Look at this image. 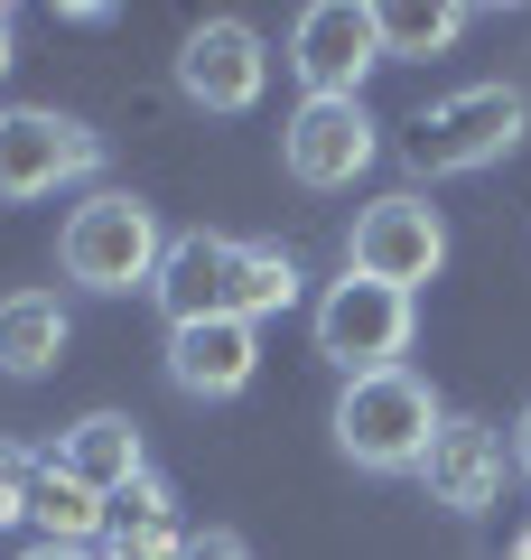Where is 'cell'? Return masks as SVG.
<instances>
[{
  "label": "cell",
  "instance_id": "cell-1",
  "mask_svg": "<svg viewBox=\"0 0 531 560\" xmlns=\"http://www.w3.org/2000/svg\"><path fill=\"white\" fill-rule=\"evenodd\" d=\"M158 261H168V224H158L131 187H94V197L66 215V234H57V271L75 280V290H94V300L150 290Z\"/></svg>",
  "mask_w": 531,
  "mask_h": 560
},
{
  "label": "cell",
  "instance_id": "cell-2",
  "mask_svg": "<svg viewBox=\"0 0 531 560\" xmlns=\"http://www.w3.org/2000/svg\"><path fill=\"white\" fill-rule=\"evenodd\" d=\"M522 131H531L522 84H457V94H438L429 113L401 131V160H411L420 178H475V168L512 160Z\"/></svg>",
  "mask_w": 531,
  "mask_h": 560
},
{
  "label": "cell",
  "instance_id": "cell-3",
  "mask_svg": "<svg viewBox=\"0 0 531 560\" xmlns=\"http://www.w3.org/2000/svg\"><path fill=\"white\" fill-rule=\"evenodd\" d=\"M438 393L411 374V364H392V374H354L345 393H335V448H345L354 467H374V477H401L411 467L420 477V458H429V440H438Z\"/></svg>",
  "mask_w": 531,
  "mask_h": 560
},
{
  "label": "cell",
  "instance_id": "cell-4",
  "mask_svg": "<svg viewBox=\"0 0 531 560\" xmlns=\"http://www.w3.org/2000/svg\"><path fill=\"white\" fill-rule=\"evenodd\" d=\"M317 355L335 364V374H392L401 355H411V290H382V280H327V290H317Z\"/></svg>",
  "mask_w": 531,
  "mask_h": 560
},
{
  "label": "cell",
  "instance_id": "cell-5",
  "mask_svg": "<svg viewBox=\"0 0 531 560\" xmlns=\"http://www.w3.org/2000/svg\"><path fill=\"white\" fill-rule=\"evenodd\" d=\"M345 271L354 280H382V290H420V280L448 271V224H438L429 197H374L364 215H354L345 234Z\"/></svg>",
  "mask_w": 531,
  "mask_h": 560
},
{
  "label": "cell",
  "instance_id": "cell-6",
  "mask_svg": "<svg viewBox=\"0 0 531 560\" xmlns=\"http://www.w3.org/2000/svg\"><path fill=\"white\" fill-rule=\"evenodd\" d=\"M382 66V28L364 0H308L290 28V75L308 103H364V75Z\"/></svg>",
  "mask_w": 531,
  "mask_h": 560
},
{
  "label": "cell",
  "instance_id": "cell-7",
  "mask_svg": "<svg viewBox=\"0 0 531 560\" xmlns=\"http://www.w3.org/2000/svg\"><path fill=\"white\" fill-rule=\"evenodd\" d=\"M103 140L57 103H10L0 113V197H57V187L94 178Z\"/></svg>",
  "mask_w": 531,
  "mask_h": 560
},
{
  "label": "cell",
  "instance_id": "cell-8",
  "mask_svg": "<svg viewBox=\"0 0 531 560\" xmlns=\"http://www.w3.org/2000/svg\"><path fill=\"white\" fill-rule=\"evenodd\" d=\"M261 84H271V47L252 20H197L177 38V94L197 113H252Z\"/></svg>",
  "mask_w": 531,
  "mask_h": 560
},
{
  "label": "cell",
  "instance_id": "cell-9",
  "mask_svg": "<svg viewBox=\"0 0 531 560\" xmlns=\"http://www.w3.org/2000/svg\"><path fill=\"white\" fill-rule=\"evenodd\" d=\"M374 150H382V121L364 113V103H298V113L280 121V168H290L298 187H317V197L354 187L374 168Z\"/></svg>",
  "mask_w": 531,
  "mask_h": 560
},
{
  "label": "cell",
  "instance_id": "cell-10",
  "mask_svg": "<svg viewBox=\"0 0 531 560\" xmlns=\"http://www.w3.org/2000/svg\"><path fill=\"white\" fill-rule=\"evenodd\" d=\"M504 467H512L504 430L448 411V420H438V440H429V458H420V486H429V504H448V514H485V504L504 495Z\"/></svg>",
  "mask_w": 531,
  "mask_h": 560
},
{
  "label": "cell",
  "instance_id": "cell-11",
  "mask_svg": "<svg viewBox=\"0 0 531 560\" xmlns=\"http://www.w3.org/2000/svg\"><path fill=\"white\" fill-rule=\"evenodd\" d=\"M234 280H243V243L197 224V234H168L150 300L168 308V327H197V318H234Z\"/></svg>",
  "mask_w": 531,
  "mask_h": 560
},
{
  "label": "cell",
  "instance_id": "cell-12",
  "mask_svg": "<svg viewBox=\"0 0 531 560\" xmlns=\"http://www.w3.org/2000/svg\"><path fill=\"white\" fill-rule=\"evenodd\" d=\"M252 374H261V327H252V318L168 327V383H177L187 401H234Z\"/></svg>",
  "mask_w": 531,
  "mask_h": 560
},
{
  "label": "cell",
  "instance_id": "cell-13",
  "mask_svg": "<svg viewBox=\"0 0 531 560\" xmlns=\"http://www.w3.org/2000/svg\"><path fill=\"white\" fill-rule=\"evenodd\" d=\"M47 467H66L75 486H94V495L113 504L131 477H150V440H140L131 411H84V420H66V430H57Z\"/></svg>",
  "mask_w": 531,
  "mask_h": 560
},
{
  "label": "cell",
  "instance_id": "cell-14",
  "mask_svg": "<svg viewBox=\"0 0 531 560\" xmlns=\"http://www.w3.org/2000/svg\"><path fill=\"white\" fill-rule=\"evenodd\" d=\"M66 346H75V318H66L57 290H10V300H0V374L10 383L57 374Z\"/></svg>",
  "mask_w": 531,
  "mask_h": 560
},
{
  "label": "cell",
  "instance_id": "cell-15",
  "mask_svg": "<svg viewBox=\"0 0 531 560\" xmlns=\"http://www.w3.org/2000/svg\"><path fill=\"white\" fill-rule=\"evenodd\" d=\"M28 533L57 541V551H94V541L113 533V504H103L94 486H75L66 467L38 458V486H28Z\"/></svg>",
  "mask_w": 531,
  "mask_h": 560
},
{
  "label": "cell",
  "instance_id": "cell-16",
  "mask_svg": "<svg viewBox=\"0 0 531 560\" xmlns=\"http://www.w3.org/2000/svg\"><path fill=\"white\" fill-rule=\"evenodd\" d=\"M113 551H187V523H177V495H168V477H131L113 495Z\"/></svg>",
  "mask_w": 531,
  "mask_h": 560
},
{
  "label": "cell",
  "instance_id": "cell-17",
  "mask_svg": "<svg viewBox=\"0 0 531 560\" xmlns=\"http://www.w3.org/2000/svg\"><path fill=\"white\" fill-rule=\"evenodd\" d=\"M374 28H382V66L392 57H438V47L467 38V10L457 0H382Z\"/></svg>",
  "mask_w": 531,
  "mask_h": 560
},
{
  "label": "cell",
  "instance_id": "cell-18",
  "mask_svg": "<svg viewBox=\"0 0 531 560\" xmlns=\"http://www.w3.org/2000/svg\"><path fill=\"white\" fill-rule=\"evenodd\" d=\"M298 290H308V271H298L290 243H243V280H234V318H280V308H298Z\"/></svg>",
  "mask_w": 531,
  "mask_h": 560
},
{
  "label": "cell",
  "instance_id": "cell-19",
  "mask_svg": "<svg viewBox=\"0 0 531 560\" xmlns=\"http://www.w3.org/2000/svg\"><path fill=\"white\" fill-rule=\"evenodd\" d=\"M28 486H38V458L0 440V533H10V523H28Z\"/></svg>",
  "mask_w": 531,
  "mask_h": 560
},
{
  "label": "cell",
  "instance_id": "cell-20",
  "mask_svg": "<svg viewBox=\"0 0 531 560\" xmlns=\"http://www.w3.org/2000/svg\"><path fill=\"white\" fill-rule=\"evenodd\" d=\"M177 560H252V541L224 533V523H205V533H187V551H177Z\"/></svg>",
  "mask_w": 531,
  "mask_h": 560
},
{
  "label": "cell",
  "instance_id": "cell-21",
  "mask_svg": "<svg viewBox=\"0 0 531 560\" xmlns=\"http://www.w3.org/2000/svg\"><path fill=\"white\" fill-rule=\"evenodd\" d=\"M512 467L531 477V401H522V420H512Z\"/></svg>",
  "mask_w": 531,
  "mask_h": 560
},
{
  "label": "cell",
  "instance_id": "cell-22",
  "mask_svg": "<svg viewBox=\"0 0 531 560\" xmlns=\"http://www.w3.org/2000/svg\"><path fill=\"white\" fill-rule=\"evenodd\" d=\"M20 560H103V551H57V541H28Z\"/></svg>",
  "mask_w": 531,
  "mask_h": 560
},
{
  "label": "cell",
  "instance_id": "cell-23",
  "mask_svg": "<svg viewBox=\"0 0 531 560\" xmlns=\"http://www.w3.org/2000/svg\"><path fill=\"white\" fill-rule=\"evenodd\" d=\"M103 560H177V551H103Z\"/></svg>",
  "mask_w": 531,
  "mask_h": 560
},
{
  "label": "cell",
  "instance_id": "cell-24",
  "mask_svg": "<svg viewBox=\"0 0 531 560\" xmlns=\"http://www.w3.org/2000/svg\"><path fill=\"white\" fill-rule=\"evenodd\" d=\"M0 75H10V10H0Z\"/></svg>",
  "mask_w": 531,
  "mask_h": 560
},
{
  "label": "cell",
  "instance_id": "cell-25",
  "mask_svg": "<svg viewBox=\"0 0 531 560\" xmlns=\"http://www.w3.org/2000/svg\"><path fill=\"white\" fill-rule=\"evenodd\" d=\"M512 560H531V523H522V541H512Z\"/></svg>",
  "mask_w": 531,
  "mask_h": 560
}]
</instances>
